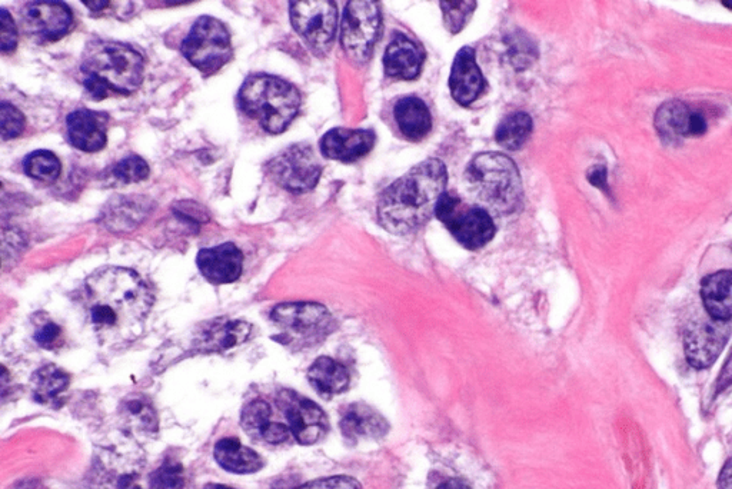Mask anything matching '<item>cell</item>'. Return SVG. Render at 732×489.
<instances>
[{
  "instance_id": "14",
  "label": "cell",
  "mask_w": 732,
  "mask_h": 489,
  "mask_svg": "<svg viewBox=\"0 0 732 489\" xmlns=\"http://www.w3.org/2000/svg\"><path fill=\"white\" fill-rule=\"evenodd\" d=\"M272 321L299 337H319L329 331L332 316L324 305L312 302H292L276 306Z\"/></svg>"
},
{
  "instance_id": "21",
  "label": "cell",
  "mask_w": 732,
  "mask_h": 489,
  "mask_svg": "<svg viewBox=\"0 0 732 489\" xmlns=\"http://www.w3.org/2000/svg\"><path fill=\"white\" fill-rule=\"evenodd\" d=\"M388 429L387 419L368 405L352 404L342 412L341 431L348 441L382 438Z\"/></svg>"
},
{
  "instance_id": "46",
  "label": "cell",
  "mask_w": 732,
  "mask_h": 489,
  "mask_svg": "<svg viewBox=\"0 0 732 489\" xmlns=\"http://www.w3.org/2000/svg\"><path fill=\"white\" fill-rule=\"evenodd\" d=\"M86 6H88L89 9H92V11H102V9H105L106 6H109V2H83Z\"/></svg>"
},
{
  "instance_id": "10",
  "label": "cell",
  "mask_w": 732,
  "mask_h": 489,
  "mask_svg": "<svg viewBox=\"0 0 732 489\" xmlns=\"http://www.w3.org/2000/svg\"><path fill=\"white\" fill-rule=\"evenodd\" d=\"M291 22L295 31L316 55H326L338 28V9L329 0L292 2Z\"/></svg>"
},
{
  "instance_id": "15",
  "label": "cell",
  "mask_w": 732,
  "mask_h": 489,
  "mask_svg": "<svg viewBox=\"0 0 732 489\" xmlns=\"http://www.w3.org/2000/svg\"><path fill=\"white\" fill-rule=\"evenodd\" d=\"M655 128L667 141L695 138L707 132V119L701 112L694 111L684 102L664 103L655 115Z\"/></svg>"
},
{
  "instance_id": "12",
  "label": "cell",
  "mask_w": 732,
  "mask_h": 489,
  "mask_svg": "<svg viewBox=\"0 0 732 489\" xmlns=\"http://www.w3.org/2000/svg\"><path fill=\"white\" fill-rule=\"evenodd\" d=\"M728 322L698 321L685 332V355L694 368L711 367L730 338Z\"/></svg>"
},
{
  "instance_id": "16",
  "label": "cell",
  "mask_w": 732,
  "mask_h": 489,
  "mask_svg": "<svg viewBox=\"0 0 732 489\" xmlns=\"http://www.w3.org/2000/svg\"><path fill=\"white\" fill-rule=\"evenodd\" d=\"M199 271L206 281L214 285L232 284L238 281L244 269V255L234 244H222L202 249L196 258Z\"/></svg>"
},
{
  "instance_id": "5",
  "label": "cell",
  "mask_w": 732,
  "mask_h": 489,
  "mask_svg": "<svg viewBox=\"0 0 732 489\" xmlns=\"http://www.w3.org/2000/svg\"><path fill=\"white\" fill-rule=\"evenodd\" d=\"M242 111L255 119L265 131L282 133L291 125L299 108L298 89L284 79L271 75L249 76L239 92Z\"/></svg>"
},
{
  "instance_id": "35",
  "label": "cell",
  "mask_w": 732,
  "mask_h": 489,
  "mask_svg": "<svg viewBox=\"0 0 732 489\" xmlns=\"http://www.w3.org/2000/svg\"><path fill=\"white\" fill-rule=\"evenodd\" d=\"M113 174L123 184H136L149 176V165L141 156H128L113 169Z\"/></svg>"
},
{
  "instance_id": "11",
  "label": "cell",
  "mask_w": 732,
  "mask_h": 489,
  "mask_svg": "<svg viewBox=\"0 0 732 489\" xmlns=\"http://www.w3.org/2000/svg\"><path fill=\"white\" fill-rule=\"evenodd\" d=\"M279 408L284 411L292 435L301 445L321 441L328 432L329 422L325 412L311 399L294 391H282L278 397Z\"/></svg>"
},
{
  "instance_id": "25",
  "label": "cell",
  "mask_w": 732,
  "mask_h": 489,
  "mask_svg": "<svg viewBox=\"0 0 732 489\" xmlns=\"http://www.w3.org/2000/svg\"><path fill=\"white\" fill-rule=\"evenodd\" d=\"M702 301L708 315L715 321L732 318V271H720L707 276L701 286Z\"/></svg>"
},
{
  "instance_id": "29",
  "label": "cell",
  "mask_w": 732,
  "mask_h": 489,
  "mask_svg": "<svg viewBox=\"0 0 732 489\" xmlns=\"http://www.w3.org/2000/svg\"><path fill=\"white\" fill-rule=\"evenodd\" d=\"M532 129H534V122L528 113H511L499 123L495 139L502 148L508 149V151H518L528 141Z\"/></svg>"
},
{
  "instance_id": "39",
  "label": "cell",
  "mask_w": 732,
  "mask_h": 489,
  "mask_svg": "<svg viewBox=\"0 0 732 489\" xmlns=\"http://www.w3.org/2000/svg\"><path fill=\"white\" fill-rule=\"evenodd\" d=\"M295 489H362V487L354 478L332 477L316 479V481L309 482V484Z\"/></svg>"
},
{
  "instance_id": "30",
  "label": "cell",
  "mask_w": 732,
  "mask_h": 489,
  "mask_svg": "<svg viewBox=\"0 0 732 489\" xmlns=\"http://www.w3.org/2000/svg\"><path fill=\"white\" fill-rule=\"evenodd\" d=\"M121 414L126 424L136 431H158V417H156L155 409L143 395H133V397L125 399L121 407Z\"/></svg>"
},
{
  "instance_id": "42",
  "label": "cell",
  "mask_w": 732,
  "mask_h": 489,
  "mask_svg": "<svg viewBox=\"0 0 732 489\" xmlns=\"http://www.w3.org/2000/svg\"><path fill=\"white\" fill-rule=\"evenodd\" d=\"M718 488L732 489V459L722 468L720 479H718Z\"/></svg>"
},
{
  "instance_id": "24",
  "label": "cell",
  "mask_w": 732,
  "mask_h": 489,
  "mask_svg": "<svg viewBox=\"0 0 732 489\" xmlns=\"http://www.w3.org/2000/svg\"><path fill=\"white\" fill-rule=\"evenodd\" d=\"M149 212L151 201L148 198H115L103 211V224L112 232H129L141 224Z\"/></svg>"
},
{
  "instance_id": "38",
  "label": "cell",
  "mask_w": 732,
  "mask_h": 489,
  "mask_svg": "<svg viewBox=\"0 0 732 489\" xmlns=\"http://www.w3.org/2000/svg\"><path fill=\"white\" fill-rule=\"evenodd\" d=\"M18 45V29L6 9H0V49L2 52L15 51Z\"/></svg>"
},
{
  "instance_id": "41",
  "label": "cell",
  "mask_w": 732,
  "mask_h": 489,
  "mask_svg": "<svg viewBox=\"0 0 732 489\" xmlns=\"http://www.w3.org/2000/svg\"><path fill=\"white\" fill-rule=\"evenodd\" d=\"M732 384V351L730 354V357H728L727 362H725L724 368H722V372L720 375V378H718L717 382V391L721 392L724 391V389H727Z\"/></svg>"
},
{
  "instance_id": "13",
  "label": "cell",
  "mask_w": 732,
  "mask_h": 489,
  "mask_svg": "<svg viewBox=\"0 0 732 489\" xmlns=\"http://www.w3.org/2000/svg\"><path fill=\"white\" fill-rule=\"evenodd\" d=\"M22 25L26 33L41 41H59L71 29V9L62 2H31L22 9Z\"/></svg>"
},
{
  "instance_id": "45",
  "label": "cell",
  "mask_w": 732,
  "mask_h": 489,
  "mask_svg": "<svg viewBox=\"0 0 732 489\" xmlns=\"http://www.w3.org/2000/svg\"><path fill=\"white\" fill-rule=\"evenodd\" d=\"M12 489H43V487L38 481H23L19 482V484L15 485Z\"/></svg>"
},
{
  "instance_id": "28",
  "label": "cell",
  "mask_w": 732,
  "mask_h": 489,
  "mask_svg": "<svg viewBox=\"0 0 732 489\" xmlns=\"http://www.w3.org/2000/svg\"><path fill=\"white\" fill-rule=\"evenodd\" d=\"M71 377L56 365H46L32 377L33 395L39 404H51L68 389Z\"/></svg>"
},
{
  "instance_id": "22",
  "label": "cell",
  "mask_w": 732,
  "mask_h": 489,
  "mask_svg": "<svg viewBox=\"0 0 732 489\" xmlns=\"http://www.w3.org/2000/svg\"><path fill=\"white\" fill-rule=\"evenodd\" d=\"M251 332L252 326L248 322L216 319L199 335L198 347L205 352L228 351L248 341Z\"/></svg>"
},
{
  "instance_id": "31",
  "label": "cell",
  "mask_w": 732,
  "mask_h": 489,
  "mask_svg": "<svg viewBox=\"0 0 732 489\" xmlns=\"http://www.w3.org/2000/svg\"><path fill=\"white\" fill-rule=\"evenodd\" d=\"M272 409L268 402L256 399L242 409V428L249 437L262 439L266 429L271 427Z\"/></svg>"
},
{
  "instance_id": "47",
  "label": "cell",
  "mask_w": 732,
  "mask_h": 489,
  "mask_svg": "<svg viewBox=\"0 0 732 489\" xmlns=\"http://www.w3.org/2000/svg\"><path fill=\"white\" fill-rule=\"evenodd\" d=\"M204 489H235L222 484H208Z\"/></svg>"
},
{
  "instance_id": "40",
  "label": "cell",
  "mask_w": 732,
  "mask_h": 489,
  "mask_svg": "<svg viewBox=\"0 0 732 489\" xmlns=\"http://www.w3.org/2000/svg\"><path fill=\"white\" fill-rule=\"evenodd\" d=\"M588 179H590L592 185L597 186L602 191L608 192L607 169L604 166H595V168H592L590 174H588Z\"/></svg>"
},
{
  "instance_id": "19",
  "label": "cell",
  "mask_w": 732,
  "mask_h": 489,
  "mask_svg": "<svg viewBox=\"0 0 732 489\" xmlns=\"http://www.w3.org/2000/svg\"><path fill=\"white\" fill-rule=\"evenodd\" d=\"M425 51L404 33H395L384 55L385 75L399 81H414L421 73Z\"/></svg>"
},
{
  "instance_id": "6",
  "label": "cell",
  "mask_w": 732,
  "mask_h": 489,
  "mask_svg": "<svg viewBox=\"0 0 732 489\" xmlns=\"http://www.w3.org/2000/svg\"><path fill=\"white\" fill-rule=\"evenodd\" d=\"M439 221L444 222L459 244L468 249H479L494 238L495 228L491 215L479 206L467 205L454 192H445L439 199Z\"/></svg>"
},
{
  "instance_id": "1",
  "label": "cell",
  "mask_w": 732,
  "mask_h": 489,
  "mask_svg": "<svg viewBox=\"0 0 732 489\" xmlns=\"http://www.w3.org/2000/svg\"><path fill=\"white\" fill-rule=\"evenodd\" d=\"M86 311L103 347H123L141 337L153 292L135 271L106 266L85 282Z\"/></svg>"
},
{
  "instance_id": "2",
  "label": "cell",
  "mask_w": 732,
  "mask_h": 489,
  "mask_svg": "<svg viewBox=\"0 0 732 489\" xmlns=\"http://www.w3.org/2000/svg\"><path fill=\"white\" fill-rule=\"evenodd\" d=\"M448 184L447 166L427 159L388 186L378 201V221L391 234L405 235L427 224Z\"/></svg>"
},
{
  "instance_id": "23",
  "label": "cell",
  "mask_w": 732,
  "mask_h": 489,
  "mask_svg": "<svg viewBox=\"0 0 732 489\" xmlns=\"http://www.w3.org/2000/svg\"><path fill=\"white\" fill-rule=\"evenodd\" d=\"M399 131L408 141L418 142L431 132L432 116L427 103L417 96L399 99L394 108Z\"/></svg>"
},
{
  "instance_id": "3",
  "label": "cell",
  "mask_w": 732,
  "mask_h": 489,
  "mask_svg": "<svg viewBox=\"0 0 732 489\" xmlns=\"http://www.w3.org/2000/svg\"><path fill=\"white\" fill-rule=\"evenodd\" d=\"M141 53L121 42H91L83 52L81 71L85 88L96 101L109 93L131 95L143 81Z\"/></svg>"
},
{
  "instance_id": "33",
  "label": "cell",
  "mask_w": 732,
  "mask_h": 489,
  "mask_svg": "<svg viewBox=\"0 0 732 489\" xmlns=\"http://www.w3.org/2000/svg\"><path fill=\"white\" fill-rule=\"evenodd\" d=\"M442 13H444V25L449 33L455 35L465 28L471 16L477 9V2H441Z\"/></svg>"
},
{
  "instance_id": "27",
  "label": "cell",
  "mask_w": 732,
  "mask_h": 489,
  "mask_svg": "<svg viewBox=\"0 0 732 489\" xmlns=\"http://www.w3.org/2000/svg\"><path fill=\"white\" fill-rule=\"evenodd\" d=\"M215 459L225 471L234 474H255L264 468V459L254 449L245 447L236 438H224L215 445Z\"/></svg>"
},
{
  "instance_id": "37",
  "label": "cell",
  "mask_w": 732,
  "mask_h": 489,
  "mask_svg": "<svg viewBox=\"0 0 732 489\" xmlns=\"http://www.w3.org/2000/svg\"><path fill=\"white\" fill-rule=\"evenodd\" d=\"M35 341L45 349H53L61 347L62 345V329L61 326L55 324V322L46 319L41 325L36 328L35 335H33Z\"/></svg>"
},
{
  "instance_id": "17",
  "label": "cell",
  "mask_w": 732,
  "mask_h": 489,
  "mask_svg": "<svg viewBox=\"0 0 732 489\" xmlns=\"http://www.w3.org/2000/svg\"><path fill=\"white\" fill-rule=\"evenodd\" d=\"M375 135L365 129L335 128L321 139V152L325 158L338 162H355L374 149Z\"/></svg>"
},
{
  "instance_id": "32",
  "label": "cell",
  "mask_w": 732,
  "mask_h": 489,
  "mask_svg": "<svg viewBox=\"0 0 732 489\" xmlns=\"http://www.w3.org/2000/svg\"><path fill=\"white\" fill-rule=\"evenodd\" d=\"M26 174L42 182H53L61 175V162L55 153L36 151L26 156L23 163Z\"/></svg>"
},
{
  "instance_id": "44",
  "label": "cell",
  "mask_w": 732,
  "mask_h": 489,
  "mask_svg": "<svg viewBox=\"0 0 732 489\" xmlns=\"http://www.w3.org/2000/svg\"><path fill=\"white\" fill-rule=\"evenodd\" d=\"M437 489H471V487L462 479H448V481L442 482Z\"/></svg>"
},
{
  "instance_id": "20",
  "label": "cell",
  "mask_w": 732,
  "mask_h": 489,
  "mask_svg": "<svg viewBox=\"0 0 732 489\" xmlns=\"http://www.w3.org/2000/svg\"><path fill=\"white\" fill-rule=\"evenodd\" d=\"M68 138L75 148L83 152H98L108 141V116L105 113L78 109L66 119Z\"/></svg>"
},
{
  "instance_id": "34",
  "label": "cell",
  "mask_w": 732,
  "mask_h": 489,
  "mask_svg": "<svg viewBox=\"0 0 732 489\" xmlns=\"http://www.w3.org/2000/svg\"><path fill=\"white\" fill-rule=\"evenodd\" d=\"M151 489H186L185 471L175 461H165L149 478Z\"/></svg>"
},
{
  "instance_id": "18",
  "label": "cell",
  "mask_w": 732,
  "mask_h": 489,
  "mask_svg": "<svg viewBox=\"0 0 732 489\" xmlns=\"http://www.w3.org/2000/svg\"><path fill=\"white\" fill-rule=\"evenodd\" d=\"M449 88L452 98L462 106H469L477 101L487 88L475 59V51L469 46H465L457 53L449 78Z\"/></svg>"
},
{
  "instance_id": "8",
  "label": "cell",
  "mask_w": 732,
  "mask_h": 489,
  "mask_svg": "<svg viewBox=\"0 0 732 489\" xmlns=\"http://www.w3.org/2000/svg\"><path fill=\"white\" fill-rule=\"evenodd\" d=\"M381 29V9L378 2L362 0L349 2L342 19V48L356 65H364L371 58Z\"/></svg>"
},
{
  "instance_id": "9",
  "label": "cell",
  "mask_w": 732,
  "mask_h": 489,
  "mask_svg": "<svg viewBox=\"0 0 732 489\" xmlns=\"http://www.w3.org/2000/svg\"><path fill=\"white\" fill-rule=\"evenodd\" d=\"M275 184L294 194H304L318 184L322 165L314 149L304 143L291 145L266 163Z\"/></svg>"
},
{
  "instance_id": "26",
  "label": "cell",
  "mask_w": 732,
  "mask_h": 489,
  "mask_svg": "<svg viewBox=\"0 0 732 489\" xmlns=\"http://www.w3.org/2000/svg\"><path fill=\"white\" fill-rule=\"evenodd\" d=\"M308 379L322 398L342 394L349 387L351 375L344 364L328 357L316 359L308 371Z\"/></svg>"
},
{
  "instance_id": "4",
  "label": "cell",
  "mask_w": 732,
  "mask_h": 489,
  "mask_svg": "<svg viewBox=\"0 0 732 489\" xmlns=\"http://www.w3.org/2000/svg\"><path fill=\"white\" fill-rule=\"evenodd\" d=\"M469 189L499 215L514 214L522 205L524 189L517 165L498 152L478 153L465 171Z\"/></svg>"
},
{
  "instance_id": "48",
  "label": "cell",
  "mask_w": 732,
  "mask_h": 489,
  "mask_svg": "<svg viewBox=\"0 0 732 489\" xmlns=\"http://www.w3.org/2000/svg\"><path fill=\"white\" fill-rule=\"evenodd\" d=\"M722 5L725 6V8L730 9L732 11V0H722Z\"/></svg>"
},
{
  "instance_id": "43",
  "label": "cell",
  "mask_w": 732,
  "mask_h": 489,
  "mask_svg": "<svg viewBox=\"0 0 732 489\" xmlns=\"http://www.w3.org/2000/svg\"><path fill=\"white\" fill-rule=\"evenodd\" d=\"M115 489H142L139 487L138 484L135 482V478L132 477V475H123V477L118 479V482H116V488Z\"/></svg>"
},
{
  "instance_id": "36",
  "label": "cell",
  "mask_w": 732,
  "mask_h": 489,
  "mask_svg": "<svg viewBox=\"0 0 732 489\" xmlns=\"http://www.w3.org/2000/svg\"><path fill=\"white\" fill-rule=\"evenodd\" d=\"M0 128H2L3 141L18 138L25 129V116L11 103L2 102V106H0Z\"/></svg>"
},
{
  "instance_id": "7",
  "label": "cell",
  "mask_w": 732,
  "mask_h": 489,
  "mask_svg": "<svg viewBox=\"0 0 732 489\" xmlns=\"http://www.w3.org/2000/svg\"><path fill=\"white\" fill-rule=\"evenodd\" d=\"M182 53L195 68L206 75L218 71L232 56L228 28L212 16H202L183 41Z\"/></svg>"
}]
</instances>
